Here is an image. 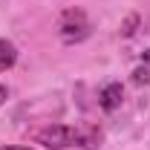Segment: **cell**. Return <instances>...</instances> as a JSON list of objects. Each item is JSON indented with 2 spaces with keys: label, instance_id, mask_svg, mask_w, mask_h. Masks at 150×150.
<instances>
[{
  "label": "cell",
  "instance_id": "6da1fadb",
  "mask_svg": "<svg viewBox=\"0 0 150 150\" xmlns=\"http://www.w3.org/2000/svg\"><path fill=\"white\" fill-rule=\"evenodd\" d=\"M35 139L40 144H46L49 150H64V147H72V144H81V147H93L98 142L95 133H81L69 127V124H52V127H43V130L35 133Z\"/></svg>",
  "mask_w": 150,
  "mask_h": 150
},
{
  "label": "cell",
  "instance_id": "7a4b0ae2",
  "mask_svg": "<svg viewBox=\"0 0 150 150\" xmlns=\"http://www.w3.org/2000/svg\"><path fill=\"white\" fill-rule=\"evenodd\" d=\"M58 29H61V38L67 43H72V40H81V38L90 35V20H87V15L81 9H69V12H64Z\"/></svg>",
  "mask_w": 150,
  "mask_h": 150
},
{
  "label": "cell",
  "instance_id": "3957f363",
  "mask_svg": "<svg viewBox=\"0 0 150 150\" xmlns=\"http://www.w3.org/2000/svg\"><path fill=\"white\" fill-rule=\"evenodd\" d=\"M121 98H124L121 84H107V87L101 90V95H98V104H101L107 112H112L115 107H121Z\"/></svg>",
  "mask_w": 150,
  "mask_h": 150
},
{
  "label": "cell",
  "instance_id": "277c9868",
  "mask_svg": "<svg viewBox=\"0 0 150 150\" xmlns=\"http://www.w3.org/2000/svg\"><path fill=\"white\" fill-rule=\"evenodd\" d=\"M15 61H18V49H15V43H9V40L0 38V72L12 69Z\"/></svg>",
  "mask_w": 150,
  "mask_h": 150
},
{
  "label": "cell",
  "instance_id": "5b68a950",
  "mask_svg": "<svg viewBox=\"0 0 150 150\" xmlns=\"http://www.w3.org/2000/svg\"><path fill=\"white\" fill-rule=\"evenodd\" d=\"M133 84H150V49L144 52V64L133 72Z\"/></svg>",
  "mask_w": 150,
  "mask_h": 150
},
{
  "label": "cell",
  "instance_id": "8992f818",
  "mask_svg": "<svg viewBox=\"0 0 150 150\" xmlns=\"http://www.w3.org/2000/svg\"><path fill=\"white\" fill-rule=\"evenodd\" d=\"M136 26H139V15H130V18L124 20V29H121V35H133V32H136Z\"/></svg>",
  "mask_w": 150,
  "mask_h": 150
},
{
  "label": "cell",
  "instance_id": "52a82bcc",
  "mask_svg": "<svg viewBox=\"0 0 150 150\" xmlns=\"http://www.w3.org/2000/svg\"><path fill=\"white\" fill-rule=\"evenodd\" d=\"M6 98H9V90H6V84H0V104H3Z\"/></svg>",
  "mask_w": 150,
  "mask_h": 150
},
{
  "label": "cell",
  "instance_id": "ba28073f",
  "mask_svg": "<svg viewBox=\"0 0 150 150\" xmlns=\"http://www.w3.org/2000/svg\"><path fill=\"white\" fill-rule=\"evenodd\" d=\"M0 150H32V147H23V144H9V147H0Z\"/></svg>",
  "mask_w": 150,
  "mask_h": 150
}]
</instances>
